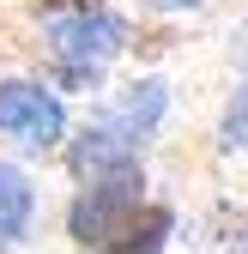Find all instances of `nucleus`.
I'll return each instance as SVG.
<instances>
[{
	"mask_svg": "<svg viewBox=\"0 0 248 254\" xmlns=\"http://www.w3.org/2000/svg\"><path fill=\"white\" fill-rule=\"evenodd\" d=\"M139 206H145V170L139 164L115 170V176H97V182H85L79 200L67 206V236L79 242V254H91V248H103L127 224Z\"/></svg>",
	"mask_w": 248,
	"mask_h": 254,
	"instance_id": "nucleus-1",
	"label": "nucleus"
},
{
	"mask_svg": "<svg viewBox=\"0 0 248 254\" xmlns=\"http://www.w3.org/2000/svg\"><path fill=\"white\" fill-rule=\"evenodd\" d=\"M121 49H127V24H121L115 12H67V18H49V55H55V67L103 73Z\"/></svg>",
	"mask_w": 248,
	"mask_h": 254,
	"instance_id": "nucleus-2",
	"label": "nucleus"
},
{
	"mask_svg": "<svg viewBox=\"0 0 248 254\" xmlns=\"http://www.w3.org/2000/svg\"><path fill=\"white\" fill-rule=\"evenodd\" d=\"M170 230H176V212L170 206H139L127 224H121L103 248H91V254H164L170 248Z\"/></svg>",
	"mask_w": 248,
	"mask_h": 254,
	"instance_id": "nucleus-6",
	"label": "nucleus"
},
{
	"mask_svg": "<svg viewBox=\"0 0 248 254\" xmlns=\"http://www.w3.org/2000/svg\"><path fill=\"white\" fill-rule=\"evenodd\" d=\"M0 133L30 145V151H49L67 133V115H61V97L43 79H0Z\"/></svg>",
	"mask_w": 248,
	"mask_h": 254,
	"instance_id": "nucleus-3",
	"label": "nucleus"
},
{
	"mask_svg": "<svg viewBox=\"0 0 248 254\" xmlns=\"http://www.w3.org/2000/svg\"><path fill=\"white\" fill-rule=\"evenodd\" d=\"M164 109H170V91H164V79H139V85H127L121 97L109 103V127H121L133 145H145L151 133H158V121H164Z\"/></svg>",
	"mask_w": 248,
	"mask_h": 254,
	"instance_id": "nucleus-5",
	"label": "nucleus"
},
{
	"mask_svg": "<svg viewBox=\"0 0 248 254\" xmlns=\"http://www.w3.org/2000/svg\"><path fill=\"white\" fill-rule=\"evenodd\" d=\"M127 164H139V145L121 133V127H109V121H91L85 133L67 145V170H73L79 182L115 176V170H127Z\"/></svg>",
	"mask_w": 248,
	"mask_h": 254,
	"instance_id": "nucleus-4",
	"label": "nucleus"
},
{
	"mask_svg": "<svg viewBox=\"0 0 248 254\" xmlns=\"http://www.w3.org/2000/svg\"><path fill=\"white\" fill-rule=\"evenodd\" d=\"M30 6L49 18H67V12H103V0H30Z\"/></svg>",
	"mask_w": 248,
	"mask_h": 254,
	"instance_id": "nucleus-9",
	"label": "nucleus"
},
{
	"mask_svg": "<svg viewBox=\"0 0 248 254\" xmlns=\"http://www.w3.org/2000/svg\"><path fill=\"white\" fill-rule=\"evenodd\" d=\"M218 145H224V151H248V85H236V97L224 103V121H218Z\"/></svg>",
	"mask_w": 248,
	"mask_h": 254,
	"instance_id": "nucleus-8",
	"label": "nucleus"
},
{
	"mask_svg": "<svg viewBox=\"0 0 248 254\" xmlns=\"http://www.w3.org/2000/svg\"><path fill=\"white\" fill-rule=\"evenodd\" d=\"M30 218H37V188H30V176L12 170V164H0V248L24 242Z\"/></svg>",
	"mask_w": 248,
	"mask_h": 254,
	"instance_id": "nucleus-7",
	"label": "nucleus"
},
{
	"mask_svg": "<svg viewBox=\"0 0 248 254\" xmlns=\"http://www.w3.org/2000/svg\"><path fill=\"white\" fill-rule=\"evenodd\" d=\"M145 12H194V6H206V0H139Z\"/></svg>",
	"mask_w": 248,
	"mask_h": 254,
	"instance_id": "nucleus-10",
	"label": "nucleus"
}]
</instances>
